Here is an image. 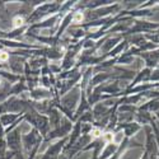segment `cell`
<instances>
[{
  "label": "cell",
  "instance_id": "obj_1",
  "mask_svg": "<svg viewBox=\"0 0 159 159\" xmlns=\"http://www.w3.org/2000/svg\"><path fill=\"white\" fill-rule=\"evenodd\" d=\"M5 59H8V55H7V54H4V52H3V54L0 55V60H5Z\"/></svg>",
  "mask_w": 159,
  "mask_h": 159
},
{
  "label": "cell",
  "instance_id": "obj_2",
  "mask_svg": "<svg viewBox=\"0 0 159 159\" xmlns=\"http://www.w3.org/2000/svg\"><path fill=\"white\" fill-rule=\"evenodd\" d=\"M22 22H23V19H22V18H17V19H16V24H17V25L22 24Z\"/></svg>",
  "mask_w": 159,
  "mask_h": 159
}]
</instances>
